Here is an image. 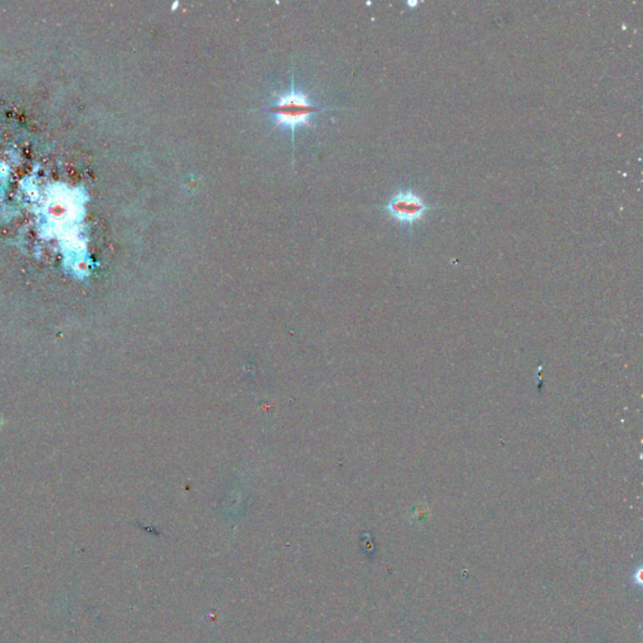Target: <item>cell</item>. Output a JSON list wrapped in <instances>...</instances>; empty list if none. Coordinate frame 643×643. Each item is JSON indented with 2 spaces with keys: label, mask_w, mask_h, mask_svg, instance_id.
<instances>
[{
  "label": "cell",
  "mask_w": 643,
  "mask_h": 643,
  "mask_svg": "<svg viewBox=\"0 0 643 643\" xmlns=\"http://www.w3.org/2000/svg\"><path fill=\"white\" fill-rule=\"evenodd\" d=\"M324 110L326 109L312 103L307 94L295 90V78H293L292 90L280 96L274 105L268 107L267 111L277 116L276 126L285 125L291 128L293 150H295V128L299 126L310 125L311 116Z\"/></svg>",
  "instance_id": "obj_1"
},
{
  "label": "cell",
  "mask_w": 643,
  "mask_h": 643,
  "mask_svg": "<svg viewBox=\"0 0 643 643\" xmlns=\"http://www.w3.org/2000/svg\"><path fill=\"white\" fill-rule=\"evenodd\" d=\"M427 209L425 201L411 190L397 192L386 207L387 213L401 224L418 222L425 216Z\"/></svg>",
  "instance_id": "obj_2"
}]
</instances>
